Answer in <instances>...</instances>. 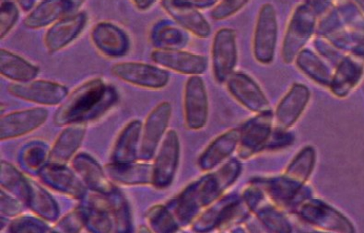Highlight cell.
Wrapping results in <instances>:
<instances>
[{
  "mask_svg": "<svg viewBox=\"0 0 364 233\" xmlns=\"http://www.w3.org/2000/svg\"><path fill=\"white\" fill-rule=\"evenodd\" d=\"M242 164L232 158L215 172L208 173L189 183L176 197L167 203L181 227L191 225L196 217L224 195L237 181Z\"/></svg>",
  "mask_w": 364,
  "mask_h": 233,
  "instance_id": "1",
  "label": "cell"
},
{
  "mask_svg": "<svg viewBox=\"0 0 364 233\" xmlns=\"http://www.w3.org/2000/svg\"><path fill=\"white\" fill-rule=\"evenodd\" d=\"M118 93L102 77H93L80 84L67 96L54 114V124L67 126L92 122L105 116L116 105Z\"/></svg>",
  "mask_w": 364,
  "mask_h": 233,
  "instance_id": "2",
  "label": "cell"
},
{
  "mask_svg": "<svg viewBox=\"0 0 364 233\" xmlns=\"http://www.w3.org/2000/svg\"><path fill=\"white\" fill-rule=\"evenodd\" d=\"M251 213L241 195H225L205 208L191 226L193 232L198 233L210 232L214 229L226 231L244 222Z\"/></svg>",
  "mask_w": 364,
  "mask_h": 233,
  "instance_id": "3",
  "label": "cell"
},
{
  "mask_svg": "<svg viewBox=\"0 0 364 233\" xmlns=\"http://www.w3.org/2000/svg\"><path fill=\"white\" fill-rule=\"evenodd\" d=\"M318 18L315 11L306 2L295 8L282 43V57L284 63L291 64L299 53L304 49L317 29Z\"/></svg>",
  "mask_w": 364,
  "mask_h": 233,
  "instance_id": "4",
  "label": "cell"
},
{
  "mask_svg": "<svg viewBox=\"0 0 364 233\" xmlns=\"http://www.w3.org/2000/svg\"><path fill=\"white\" fill-rule=\"evenodd\" d=\"M294 213L307 224L322 231L344 233L355 232L353 223L344 214L323 200L308 198L297 207Z\"/></svg>",
  "mask_w": 364,
  "mask_h": 233,
  "instance_id": "5",
  "label": "cell"
},
{
  "mask_svg": "<svg viewBox=\"0 0 364 233\" xmlns=\"http://www.w3.org/2000/svg\"><path fill=\"white\" fill-rule=\"evenodd\" d=\"M241 195L249 210L256 214L257 220L267 231L276 233L292 232L290 220L283 212L284 210L270 201L262 189L257 185L250 183Z\"/></svg>",
  "mask_w": 364,
  "mask_h": 233,
  "instance_id": "6",
  "label": "cell"
},
{
  "mask_svg": "<svg viewBox=\"0 0 364 233\" xmlns=\"http://www.w3.org/2000/svg\"><path fill=\"white\" fill-rule=\"evenodd\" d=\"M172 114L173 107L169 102H161L149 112L142 126L139 161H149L155 157L166 135Z\"/></svg>",
  "mask_w": 364,
  "mask_h": 233,
  "instance_id": "7",
  "label": "cell"
},
{
  "mask_svg": "<svg viewBox=\"0 0 364 233\" xmlns=\"http://www.w3.org/2000/svg\"><path fill=\"white\" fill-rule=\"evenodd\" d=\"M274 113L270 109L250 118L239 127L240 136L237 148L238 156L247 160L265 151L267 141L273 131Z\"/></svg>",
  "mask_w": 364,
  "mask_h": 233,
  "instance_id": "8",
  "label": "cell"
},
{
  "mask_svg": "<svg viewBox=\"0 0 364 233\" xmlns=\"http://www.w3.org/2000/svg\"><path fill=\"white\" fill-rule=\"evenodd\" d=\"M279 24L275 8L266 3L258 13L255 30L253 52L255 58L262 65L272 64L278 42Z\"/></svg>",
  "mask_w": 364,
  "mask_h": 233,
  "instance_id": "9",
  "label": "cell"
},
{
  "mask_svg": "<svg viewBox=\"0 0 364 233\" xmlns=\"http://www.w3.org/2000/svg\"><path fill=\"white\" fill-rule=\"evenodd\" d=\"M111 73L122 82L149 90L166 88L170 80L166 68L141 62H119L113 65Z\"/></svg>",
  "mask_w": 364,
  "mask_h": 233,
  "instance_id": "10",
  "label": "cell"
},
{
  "mask_svg": "<svg viewBox=\"0 0 364 233\" xmlns=\"http://www.w3.org/2000/svg\"><path fill=\"white\" fill-rule=\"evenodd\" d=\"M181 145L176 130H169L161 141L155 155L152 186L156 189H166L172 185L178 169Z\"/></svg>",
  "mask_w": 364,
  "mask_h": 233,
  "instance_id": "11",
  "label": "cell"
},
{
  "mask_svg": "<svg viewBox=\"0 0 364 233\" xmlns=\"http://www.w3.org/2000/svg\"><path fill=\"white\" fill-rule=\"evenodd\" d=\"M37 175L43 185L75 200H84L88 195L89 189L85 183L67 164L46 163Z\"/></svg>",
  "mask_w": 364,
  "mask_h": 233,
  "instance_id": "12",
  "label": "cell"
},
{
  "mask_svg": "<svg viewBox=\"0 0 364 233\" xmlns=\"http://www.w3.org/2000/svg\"><path fill=\"white\" fill-rule=\"evenodd\" d=\"M8 92L20 100L46 105V107L60 104L68 95L66 86L45 80H33L29 82L9 84Z\"/></svg>",
  "mask_w": 364,
  "mask_h": 233,
  "instance_id": "13",
  "label": "cell"
},
{
  "mask_svg": "<svg viewBox=\"0 0 364 233\" xmlns=\"http://www.w3.org/2000/svg\"><path fill=\"white\" fill-rule=\"evenodd\" d=\"M183 112L186 126L191 130H199L207 125L210 104L204 80L191 76L186 80L183 92Z\"/></svg>",
  "mask_w": 364,
  "mask_h": 233,
  "instance_id": "14",
  "label": "cell"
},
{
  "mask_svg": "<svg viewBox=\"0 0 364 233\" xmlns=\"http://www.w3.org/2000/svg\"><path fill=\"white\" fill-rule=\"evenodd\" d=\"M236 33L230 28L218 31L213 43V70L218 83L227 82L235 72L238 60L237 41Z\"/></svg>",
  "mask_w": 364,
  "mask_h": 233,
  "instance_id": "15",
  "label": "cell"
},
{
  "mask_svg": "<svg viewBox=\"0 0 364 233\" xmlns=\"http://www.w3.org/2000/svg\"><path fill=\"white\" fill-rule=\"evenodd\" d=\"M46 108L34 107L4 114L0 120V141L21 138L40 129L48 119Z\"/></svg>",
  "mask_w": 364,
  "mask_h": 233,
  "instance_id": "16",
  "label": "cell"
},
{
  "mask_svg": "<svg viewBox=\"0 0 364 233\" xmlns=\"http://www.w3.org/2000/svg\"><path fill=\"white\" fill-rule=\"evenodd\" d=\"M151 58L158 66L185 75H201L208 66V58L204 55L181 49H155Z\"/></svg>",
  "mask_w": 364,
  "mask_h": 233,
  "instance_id": "17",
  "label": "cell"
},
{
  "mask_svg": "<svg viewBox=\"0 0 364 233\" xmlns=\"http://www.w3.org/2000/svg\"><path fill=\"white\" fill-rule=\"evenodd\" d=\"M225 83L232 97L247 110L258 114L272 109L262 89L247 74L233 72Z\"/></svg>",
  "mask_w": 364,
  "mask_h": 233,
  "instance_id": "18",
  "label": "cell"
},
{
  "mask_svg": "<svg viewBox=\"0 0 364 233\" xmlns=\"http://www.w3.org/2000/svg\"><path fill=\"white\" fill-rule=\"evenodd\" d=\"M88 21L86 12L68 14L50 26L46 33L45 46L50 54H54L67 48L80 36Z\"/></svg>",
  "mask_w": 364,
  "mask_h": 233,
  "instance_id": "19",
  "label": "cell"
},
{
  "mask_svg": "<svg viewBox=\"0 0 364 233\" xmlns=\"http://www.w3.org/2000/svg\"><path fill=\"white\" fill-rule=\"evenodd\" d=\"M92 41L97 50L107 58H122L129 51V37L123 29L109 21L93 26Z\"/></svg>",
  "mask_w": 364,
  "mask_h": 233,
  "instance_id": "20",
  "label": "cell"
},
{
  "mask_svg": "<svg viewBox=\"0 0 364 233\" xmlns=\"http://www.w3.org/2000/svg\"><path fill=\"white\" fill-rule=\"evenodd\" d=\"M161 6L179 26L200 38H207L211 26L199 9L186 0H161Z\"/></svg>",
  "mask_w": 364,
  "mask_h": 233,
  "instance_id": "21",
  "label": "cell"
},
{
  "mask_svg": "<svg viewBox=\"0 0 364 233\" xmlns=\"http://www.w3.org/2000/svg\"><path fill=\"white\" fill-rule=\"evenodd\" d=\"M311 99L309 88L304 84L294 83L279 102L274 114L275 127L289 129L304 114Z\"/></svg>",
  "mask_w": 364,
  "mask_h": 233,
  "instance_id": "22",
  "label": "cell"
},
{
  "mask_svg": "<svg viewBox=\"0 0 364 233\" xmlns=\"http://www.w3.org/2000/svg\"><path fill=\"white\" fill-rule=\"evenodd\" d=\"M71 168L92 192L108 195L117 189L105 170L90 154L82 152L75 155L71 160Z\"/></svg>",
  "mask_w": 364,
  "mask_h": 233,
  "instance_id": "23",
  "label": "cell"
},
{
  "mask_svg": "<svg viewBox=\"0 0 364 233\" xmlns=\"http://www.w3.org/2000/svg\"><path fill=\"white\" fill-rule=\"evenodd\" d=\"M86 131V123L73 124L65 127L50 148L48 163L62 166L70 163L82 146Z\"/></svg>",
  "mask_w": 364,
  "mask_h": 233,
  "instance_id": "24",
  "label": "cell"
},
{
  "mask_svg": "<svg viewBox=\"0 0 364 233\" xmlns=\"http://www.w3.org/2000/svg\"><path fill=\"white\" fill-rule=\"evenodd\" d=\"M239 129L228 130L222 135L217 136L210 144L205 148L198 160V166L202 172H210L220 166L228 158L239 145Z\"/></svg>",
  "mask_w": 364,
  "mask_h": 233,
  "instance_id": "25",
  "label": "cell"
},
{
  "mask_svg": "<svg viewBox=\"0 0 364 233\" xmlns=\"http://www.w3.org/2000/svg\"><path fill=\"white\" fill-rule=\"evenodd\" d=\"M364 58L355 55H347L341 59L333 74L331 90L338 98H345L355 88L363 74Z\"/></svg>",
  "mask_w": 364,
  "mask_h": 233,
  "instance_id": "26",
  "label": "cell"
},
{
  "mask_svg": "<svg viewBox=\"0 0 364 233\" xmlns=\"http://www.w3.org/2000/svg\"><path fill=\"white\" fill-rule=\"evenodd\" d=\"M109 178L118 185H152L154 166L149 161H129V163H113L105 167Z\"/></svg>",
  "mask_w": 364,
  "mask_h": 233,
  "instance_id": "27",
  "label": "cell"
},
{
  "mask_svg": "<svg viewBox=\"0 0 364 233\" xmlns=\"http://www.w3.org/2000/svg\"><path fill=\"white\" fill-rule=\"evenodd\" d=\"M142 122L133 119L118 134L112 148L110 161L113 163H129L139 160V145L142 134Z\"/></svg>",
  "mask_w": 364,
  "mask_h": 233,
  "instance_id": "28",
  "label": "cell"
},
{
  "mask_svg": "<svg viewBox=\"0 0 364 233\" xmlns=\"http://www.w3.org/2000/svg\"><path fill=\"white\" fill-rule=\"evenodd\" d=\"M70 12L73 11L70 0H42L29 11L23 24L28 29H43L51 26Z\"/></svg>",
  "mask_w": 364,
  "mask_h": 233,
  "instance_id": "29",
  "label": "cell"
},
{
  "mask_svg": "<svg viewBox=\"0 0 364 233\" xmlns=\"http://www.w3.org/2000/svg\"><path fill=\"white\" fill-rule=\"evenodd\" d=\"M39 67L20 57L14 52L0 50V73L6 79L15 83H25L36 80Z\"/></svg>",
  "mask_w": 364,
  "mask_h": 233,
  "instance_id": "30",
  "label": "cell"
},
{
  "mask_svg": "<svg viewBox=\"0 0 364 233\" xmlns=\"http://www.w3.org/2000/svg\"><path fill=\"white\" fill-rule=\"evenodd\" d=\"M29 185L27 207L46 222H57L60 216L58 202L38 183L29 179Z\"/></svg>",
  "mask_w": 364,
  "mask_h": 233,
  "instance_id": "31",
  "label": "cell"
},
{
  "mask_svg": "<svg viewBox=\"0 0 364 233\" xmlns=\"http://www.w3.org/2000/svg\"><path fill=\"white\" fill-rule=\"evenodd\" d=\"M295 63L299 70L313 82L329 88L333 76L331 68L315 52L307 48L303 49L295 58Z\"/></svg>",
  "mask_w": 364,
  "mask_h": 233,
  "instance_id": "32",
  "label": "cell"
},
{
  "mask_svg": "<svg viewBox=\"0 0 364 233\" xmlns=\"http://www.w3.org/2000/svg\"><path fill=\"white\" fill-rule=\"evenodd\" d=\"M151 41L156 49H181L188 43V36L181 28L161 21L152 28Z\"/></svg>",
  "mask_w": 364,
  "mask_h": 233,
  "instance_id": "33",
  "label": "cell"
},
{
  "mask_svg": "<svg viewBox=\"0 0 364 233\" xmlns=\"http://www.w3.org/2000/svg\"><path fill=\"white\" fill-rule=\"evenodd\" d=\"M316 152L312 146H306L299 151L289 164L283 175L299 186L306 185L308 180L315 169Z\"/></svg>",
  "mask_w": 364,
  "mask_h": 233,
  "instance_id": "34",
  "label": "cell"
},
{
  "mask_svg": "<svg viewBox=\"0 0 364 233\" xmlns=\"http://www.w3.org/2000/svg\"><path fill=\"white\" fill-rule=\"evenodd\" d=\"M0 185L2 189L23 201L27 207L30 192L29 179L6 161H1L0 163Z\"/></svg>",
  "mask_w": 364,
  "mask_h": 233,
  "instance_id": "35",
  "label": "cell"
},
{
  "mask_svg": "<svg viewBox=\"0 0 364 233\" xmlns=\"http://www.w3.org/2000/svg\"><path fill=\"white\" fill-rule=\"evenodd\" d=\"M109 212L113 219L114 232L129 233L132 229V216L129 202L122 193L116 189L108 194Z\"/></svg>",
  "mask_w": 364,
  "mask_h": 233,
  "instance_id": "36",
  "label": "cell"
},
{
  "mask_svg": "<svg viewBox=\"0 0 364 233\" xmlns=\"http://www.w3.org/2000/svg\"><path fill=\"white\" fill-rule=\"evenodd\" d=\"M146 220L151 231L156 233H173L181 228L167 205L159 204L149 207L146 213Z\"/></svg>",
  "mask_w": 364,
  "mask_h": 233,
  "instance_id": "37",
  "label": "cell"
},
{
  "mask_svg": "<svg viewBox=\"0 0 364 233\" xmlns=\"http://www.w3.org/2000/svg\"><path fill=\"white\" fill-rule=\"evenodd\" d=\"M49 151L48 146L42 141L28 143L18 156L21 166L29 172L38 173V170L48 163Z\"/></svg>",
  "mask_w": 364,
  "mask_h": 233,
  "instance_id": "38",
  "label": "cell"
},
{
  "mask_svg": "<svg viewBox=\"0 0 364 233\" xmlns=\"http://www.w3.org/2000/svg\"><path fill=\"white\" fill-rule=\"evenodd\" d=\"M8 232L11 233L54 232L46 220L39 217L18 216L9 223Z\"/></svg>",
  "mask_w": 364,
  "mask_h": 233,
  "instance_id": "39",
  "label": "cell"
},
{
  "mask_svg": "<svg viewBox=\"0 0 364 233\" xmlns=\"http://www.w3.org/2000/svg\"><path fill=\"white\" fill-rule=\"evenodd\" d=\"M83 229H85V214L82 204L58 220L53 231L59 233H77Z\"/></svg>",
  "mask_w": 364,
  "mask_h": 233,
  "instance_id": "40",
  "label": "cell"
},
{
  "mask_svg": "<svg viewBox=\"0 0 364 233\" xmlns=\"http://www.w3.org/2000/svg\"><path fill=\"white\" fill-rule=\"evenodd\" d=\"M20 17V9L16 2L12 0H2L0 9V37L5 39L11 32Z\"/></svg>",
  "mask_w": 364,
  "mask_h": 233,
  "instance_id": "41",
  "label": "cell"
},
{
  "mask_svg": "<svg viewBox=\"0 0 364 233\" xmlns=\"http://www.w3.org/2000/svg\"><path fill=\"white\" fill-rule=\"evenodd\" d=\"M26 205L14 195L1 188L0 191V212L4 217H16L21 215Z\"/></svg>",
  "mask_w": 364,
  "mask_h": 233,
  "instance_id": "42",
  "label": "cell"
},
{
  "mask_svg": "<svg viewBox=\"0 0 364 233\" xmlns=\"http://www.w3.org/2000/svg\"><path fill=\"white\" fill-rule=\"evenodd\" d=\"M250 0H222L213 8L211 17L216 21H223L233 16L240 11Z\"/></svg>",
  "mask_w": 364,
  "mask_h": 233,
  "instance_id": "43",
  "label": "cell"
},
{
  "mask_svg": "<svg viewBox=\"0 0 364 233\" xmlns=\"http://www.w3.org/2000/svg\"><path fill=\"white\" fill-rule=\"evenodd\" d=\"M294 143V134L288 131V129L275 127V129H273L269 141L267 143L265 151H272L282 150V148L290 147Z\"/></svg>",
  "mask_w": 364,
  "mask_h": 233,
  "instance_id": "44",
  "label": "cell"
},
{
  "mask_svg": "<svg viewBox=\"0 0 364 233\" xmlns=\"http://www.w3.org/2000/svg\"><path fill=\"white\" fill-rule=\"evenodd\" d=\"M315 43L317 51L320 52V54L323 55L326 58L331 61L337 62V65L338 62L341 60L342 58H340V53H338V51L341 50L335 48L325 37L321 36H317Z\"/></svg>",
  "mask_w": 364,
  "mask_h": 233,
  "instance_id": "45",
  "label": "cell"
},
{
  "mask_svg": "<svg viewBox=\"0 0 364 233\" xmlns=\"http://www.w3.org/2000/svg\"><path fill=\"white\" fill-rule=\"evenodd\" d=\"M186 1L191 4L193 7L198 9H206L215 7L222 0H186Z\"/></svg>",
  "mask_w": 364,
  "mask_h": 233,
  "instance_id": "46",
  "label": "cell"
},
{
  "mask_svg": "<svg viewBox=\"0 0 364 233\" xmlns=\"http://www.w3.org/2000/svg\"><path fill=\"white\" fill-rule=\"evenodd\" d=\"M132 2L139 11H147L156 2V0H132Z\"/></svg>",
  "mask_w": 364,
  "mask_h": 233,
  "instance_id": "47",
  "label": "cell"
},
{
  "mask_svg": "<svg viewBox=\"0 0 364 233\" xmlns=\"http://www.w3.org/2000/svg\"><path fill=\"white\" fill-rule=\"evenodd\" d=\"M14 1L25 11H31L34 8V0H14Z\"/></svg>",
  "mask_w": 364,
  "mask_h": 233,
  "instance_id": "48",
  "label": "cell"
},
{
  "mask_svg": "<svg viewBox=\"0 0 364 233\" xmlns=\"http://www.w3.org/2000/svg\"><path fill=\"white\" fill-rule=\"evenodd\" d=\"M71 6H73V11H77V9L82 7L85 0H70Z\"/></svg>",
  "mask_w": 364,
  "mask_h": 233,
  "instance_id": "49",
  "label": "cell"
},
{
  "mask_svg": "<svg viewBox=\"0 0 364 233\" xmlns=\"http://www.w3.org/2000/svg\"><path fill=\"white\" fill-rule=\"evenodd\" d=\"M151 228H148V227H145V226H141V227H139V229H138V232H151Z\"/></svg>",
  "mask_w": 364,
  "mask_h": 233,
  "instance_id": "50",
  "label": "cell"
}]
</instances>
